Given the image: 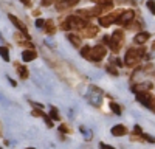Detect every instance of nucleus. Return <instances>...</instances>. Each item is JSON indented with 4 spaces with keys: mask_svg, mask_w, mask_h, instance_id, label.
Listing matches in <instances>:
<instances>
[{
    "mask_svg": "<svg viewBox=\"0 0 155 149\" xmlns=\"http://www.w3.org/2000/svg\"><path fill=\"white\" fill-rule=\"evenodd\" d=\"M79 34L82 37H95L98 34V27H96V25H88L87 23L84 28L79 30Z\"/></svg>",
    "mask_w": 155,
    "mask_h": 149,
    "instance_id": "8",
    "label": "nucleus"
},
{
    "mask_svg": "<svg viewBox=\"0 0 155 149\" xmlns=\"http://www.w3.org/2000/svg\"><path fill=\"white\" fill-rule=\"evenodd\" d=\"M56 3V0H41V5L42 6H50V5H53Z\"/></svg>",
    "mask_w": 155,
    "mask_h": 149,
    "instance_id": "24",
    "label": "nucleus"
},
{
    "mask_svg": "<svg viewBox=\"0 0 155 149\" xmlns=\"http://www.w3.org/2000/svg\"><path fill=\"white\" fill-rule=\"evenodd\" d=\"M61 132H70V129L65 126V124H62V126H61Z\"/></svg>",
    "mask_w": 155,
    "mask_h": 149,
    "instance_id": "30",
    "label": "nucleus"
},
{
    "mask_svg": "<svg viewBox=\"0 0 155 149\" xmlns=\"http://www.w3.org/2000/svg\"><path fill=\"white\" fill-rule=\"evenodd\" d=\"M141 137H143V140H146L149 143H155V138H153V137H150V135H147V134H141Z\"/></svg>",
    "mask_w": 155,
    "mask_h": 149,
    "instance_id": "23",
    "label": "nucleus"
},
{
    "mask_svg": "<svg viewBox=\"0 0 155 149\" xmlns=\"http://www.w3.org/2000/svg\"><path fill=\"white\" fill-rule=\"evenodd\" d=\"M25 6H31V0H20Z\"/></svg>",
    "mask_w": 155,
    "mask_h": 149,
    "instance_id": "31",
    "label": "nucleus"
},
{
    "mask_svg": "<svg viewBox=\"0 0 155 149\" xmlns=\"http://www.w3.org/2000/svg\"><path fill=\"white\" fill-rule=\"evenodd\" d=\"M67 39H68V42H70L74 48H79V47H81V37H78L76 34H67Z\"/></svg>",
    "mask_w": 155,
    "mask_h": 149,
    "instance_id": "15",
    "label": "nucleus"
},
{
    "mask_svg": "<svg viewBox=\"0 0 155 149\" xmlns=\"http://www.w3.org/2000/svg\"><path fill=\"white\" fill-rule=\"evenodd\" d=\"M50 117L53 120H59V114H58V109L56 107H51V112H50Z\"/></svg>",
    "mask_w": 155,
    "mask_h": 149,
    "instance_id": "21",
    "label": "nucleus"
},
{
    "mask_svg": "<svg viewBox=\"0 0 155 149\" xmlns=\"http://www.w3.org/2000/svg\"><path fill=\"white\" fill-rule=\"evenodd\" d=\"M124 44V33L121 30H116L112 36H110V41H109V45L112 48V51L113 53H118L120 51V48L123 47Z\"/></svg>",
    "mask_w": 155,
    "mask_h": 149,
    "instance_id": "3",
    "label": "nucleus"
},
{
    "mask_svg": "<svg viewBox=\"0 0 155 149\" xmlns=\"http://www.w3.org/2000/svg\"><path fill=\"white\" fill-rule=\"evenodd\" d=\"M0 149H2V147H0Z\"/></svg>",
    "mask_w": 155,
    "mask_h": 149,
    "instance_id": "36",
    "label": "nucleus"
},
{
    "mask_svg": "<svg viewBox=\"0 0 155 149\" xmlns=\"http://www.w3.org/2000/svg\"><path fill=\"white\" fill-rule=\"evenodd\" d=\"M92 2H95L101 6H110L112 5V0H92Z\"/></svg>",
    "mask_w": 155,
    "mask_h": 149,
    "instance_id": "19",
    "label": "nucleus"
},
{
    "mask_svg": "<svg viewBox=\"0 0 155 149\" xmlns=\"http://www.w3.org/2000/svg\"><path fill=\"white\" fill-rule=\"evenodd\" d=\"M0 137H2V132H0Z\"/></svg>",
    "mask_w": 155,
    "mask_h": 149,
    "instance_id": "35",
    "label": "nucleus"
},
{
    "mask_svg": "<svg viewBox=\"0 0 155 149\" xmlns=\"http://www.w3.org/2000/svg\"><path fill=\"white\" fill-rule=\"evenodd\" d=\"M16 70L19 71V74H20L22 79H27V78H28V70H27V67H23V65H20V64H16Z\"/></svg>",
    "mask_w": 155,
    "mask_h": 149,
    "instance_id": "16",
    "label": "nucleus"
},
{
    "mask_svg": "<svg viewBox=\"0 0 155 149\" xmlns=\"http://www.w3.org/2000/svg\"><path fill=\"white\" fill-rule=\"evenodd\" d=\"M137 99H138V103H141L143 106L146 107H152V103H153V98L152 95L147 92V90H143V92H137Z\"/></svg>",
    "mask_w": 155,
    "mask_h": 149,
    "instance_id": "6",
    "label": "nucleus"
},
{
    "mask_svg": "<svg viewBox=\"0 0 155 149\" xmlns=\"http://www.w3.org/2000/svg\"><path fill=\"white\" fill-rule=\"evenodd\" d=\"M112 64H113V65H123V62H121L120 59H112Z\"/></svg>",
    "mask_w": 155,
    "mask_h": 149,
    "instance_id": "29",
    "label": "nucleus"
},
{
    "mask_svg": "<svg viewBox=\"0 0 155 149\" xmlns=\"http://www.w3.org/2000/svg\"><path fill=\"white\" fill-rule=\"evenodd\" d=\"M110 109L113 110V114H116V115H121V107L118 106V104H116V103H110Z\"/></svg>",
    "mask_w": 155,
    "mask_h": 149,
    "instance_id": "18",
    "label": "nucleus"
},
{
    "mask_svg": "<svg viewBox=\"0 0 155 149\" xmlns=\"http://www.w3.org/2000/svg\"><path fill=\"white\" fill-rule=\"evenodd\" d=\"M150 109H152V110L155 112V99H153V103H152V107H150Z\"/></svg>",
    "mask_w": 155,
    "mask_h": 149,
    "instance_id": "32",
    "label": "nucleus"
},
{
    "mask_svg": "<svg viewBox=\"0 0 155 149\" xmlns=\"http://www.w3.org/2000/svg\"><path fill=\"white\" fill-rule=\"evenodd\" d=\"M88 53H90V47H84L81 50V56H84V58H88Z\"/></svg>",
    "mask_w": 155,
    "mask_h": 149,
    "instance_id": "25",
    "label": "nucleus"
},
{
    "mask_svg": "<svg viewBox=\"0 0 155 149\" xmlns=\"http://www.w3.org/2000/svg\"><path fill=\"white\" fill-rule=\"evenodd\" d=\"M42 118L45 120V123H47V126H48V127H53V121H51V118H50L48 115L42 114Z\"/></svg>",
    "mask_w": 155,
    "mask_h": 149,
    "instance_id": "22",
    "label": "nucleus"
},
{
    "mask_svg": "<svg viewBox=\"0 0 155 149\" xmlns=\"http://www.w3.org/2000/svg\"><path fill=\"white\" fill-rule=\"evenodd\" d=\"M120 14H121V9L113 11V12H110V14H106V16H101V17H99V25H101V27H110V25H113L116 20H118Z\"/></svg>",
    "mask_w": 155,
    "mask_h": 149,
    "instance_id": "5",
    "label": "nucleus"
},
{
    "mask_svg": "<svg viewBox=\"0 0 155 149\" xmlns=\"http://www.w3.org/2000/svg\"><path fill=\"white\" fill-rule=\"evenodd\" d=\"M134 19H135V12L132 9H126V11H121V14H120V17H118L116 22H118L120 25H129Z\"/></svg>",
    "mask_w": 155,
    "mask_h": 149,
    "instance_id": "7",
    "label": "nucleus"
},
{
    "mask_svg": "<svg viewBox=\"0 0 155 149\" xmlns=\"http://www.w3.org/2000/svg\"><path fill=\"white\" fill-rule=\"evenodd\" d=\"M79 2H81V0H62V2H59L56 6H58L59 11H64V9H67V8H71V6L78 5Z\"/></svg>",
    "mask_w": 155,
    "mask_h": 149,
    "instance_id": "11",
    "label": "nucleus"
},
{
    "mask_svg": "<svg viewBox=\"0 0 155 149\" xmlns=\"http://www.w3.org/2000/svg\"><path fill=\"white\" fill-rule=\"evenodd\" d=\"M149 37H150V34H149L147 31H141V33H138V34L134 37V42L138 44V45H143V44H146V42L149 41Z\"/></svg>",
    "mask_w": 155,
    "mask_h": 149,
    "instance_id": "10",
    "label": "nucleus"
},
{
    "mask_svg": "<svg viewBox=\"0 0 155 149\" xmlns=\"http://www.w3.org/2000/svg\"><path fill=\"white\" fill-rule=\"evenodd\" d=\"M112 135L113 137H123V135H126L127 134V127L124 126V124H116V126H113L112 127Z\"/></svg>",
    "mask_w": 155,
    "mask_h": 149,
    "instance_id": "12",
    "label": "nucleus"
},
{
    "mask_svg": "<svg viewBox=\"0 0 155 149\" xmlns=\"http://www.w3.org/2000/svg\"><path fill=\"white\" fill-rule=\"evenodd\" d=\"M146 6L149 8V11L155 16V2H153V0H147V2H146Z\"/></svg>",
    "mask_w": 155,
    "mask_h": 149,
    "instance_id": "20",
    "label": "nucleus"
},
{
    "mask_svg": "<svg viewBox=\"0 0 155 149\" xmlns=\"http://www.w3.org/2000/svg\"><path fill=\"white\" fill-rule=\"evenodd\" d=\"M27 149H36V147H27Z\"/></svg>",
    "mask_w": 155,
    "mask_h": 149,
    "instance_id": "34",
    "label": "nucleus"
},
{
    "mask_svg": "<svg viewBox=\"0 0 155 149\" xmlns=\"http://www.w3.org/2000/svg\"><path fill=\"white\" fill-rule=\"evenodd\" d=\"M44 25H45V20L44 19H37L36 20V27L37 28H44Z\"/></svg>",
    "mask_w": 155,
    "mask_h": 149,
    "instance_id": "26",
    "label": "nucleus"
},
{
    "mask_svg": "<svg viewBox=\"0 0 155 149\" xmlns=\"http://www.w3.org/2000/svg\"><path fill=\"white\" fill-rule=\"evenodd\" d=\"M107 71H109V73H112L113 76H116V74H118V70H116V68H113L112 65H109V67H107Z\"/></svg>",
    "mask_w": 155,
    "mask_h": 149,
    "instance_id": "27",
    "label": "nucleus"
},
{
    "mask_svg": "<svg viewBox=\"0 0 155 149\" xmlns=\"http://www.w3.org/2000/svg\"><path fill=\"white\" fill-rule=\"evenodd\" d=\"M8 19L12 22V25H14V27H16L19 31H22V33H27V34H28V30H27V27H25V23H23L20 19H17L16 16H12V14H9V16H8Z\"/></svg>",
    "mask_w": 155,
    "mask_h": 149,
    "instance_id": "9",
    "label": "nucleus"
},
{
    "mask_svg": "<svg viewBox=\"0 0 155 149\" xmlns=\"http://www.w3.org/2000/svg\"><path fill=\"white\" fill-rule=\"evenodd\" d=\"M144 55H146L144 48H129L127 53H126V58H124L126 65L134 67V65L140 64V61L144 58Z\"/></svg>",
    "mask_w": 155,
    "mask_h": 149,
    "instance_id": "1",
    "label": "nucleus"
},
{
    "mask_svg": "<svg viewBox=\"0 0 155 149\" xmlns=\"http://www.w3.org/2000/svg\"><path fill=\"white\" fill-rule=\"evenodd\" d=\"M36 58H37V53L34 51V50H25V51L22 53V59H23V62L34 61Z\"/></svg>",
    "mask_w": 155,
    "mask_h": 149,
    "instance_id": "13",
    "label": "nucleus"
},
{
    "mask_svg": "<svg viewBox=\"0 0 155 149\" xmlns=\"http://www.w3.org/2000/svg\"><path fill=\"white\" fill-rule=\"evenodd\" d=\"M87 25V20H84V19H81L79 16H70V17H67L65 20H64V25H62V28L64 30H78L79 31L81 28H84Z\"/></svg>",
    "mask_w": 155,
    "mask_h": 149,
    "instance_id": "2",
    "label": "nucleus"
},
{
    "mask_svg": "<svg viewBox=\"0 0 155 149\" xmlns=\"http://www.w3.org/2000/svg\"><path fill=\"white\" fill-rule=\"evenodd\" d=\"M99 149H115V147L110 144H106V143H99Z\"/></svg>",
    "mask_w": 155,
    "mask_h": 149,
    "instance_id": "28",
    "label": "nucleus"
},
{
    "mask_svg": "<svg viewBox=\"0 0 155 149\" xmlns=\"http://www.w3.org/2000/svg\"><path fill=\"white\" fill-rule=\"evenodd\" d=\"M0 56L5 59V62H9V50L6 47H0Z\"/></svg>",
    "mask_w": 155,
    "mask_h": 149,
    "instance_id": "17",
    "label": "nucleus"
},
{
    "mask_svg": "<svg viewBox=\"0 0 155 149\" xmlns=\"http://www.w3.org/2000/svg\"><path fill=\"white\" fill-rule=\"evenodd\" d=\"M107 55V48L104 45H96L93 48H90V53H88V61H93V62H99L101 59H104Z\"/></svg>",
    "mask_w": 155,
    "mask_h": 149,
    "instance_id": "4",
    "label": "nucleus"
},
{
    "mask_svg": "<svg viewBox=\"0 0 155 149\" xmlns=\"http://www.w3.org/2000/svg\"><path fill=\"white\" fill-rule=\"evenodd\" d=\"M44 31L47 34H54L56 33V27H54V22L53 20H45V25H44Z\"/></svg>",
    "mask_w": 155,
    "mask_h": 149,
    "instance_id": "14",
    "label": "nucleus"
},
{
    "mask_svg": "<svg viewBox=\"0 0 155 149\" xmlns=\"http://www.w3.org/2000/svg\"><path fill=\"white\" fill-rule=\"evenodd\" d=\"M152 50H155V42H153V44H152Z\"/></svg>",
    "mask_w": 155,
    "mask_h": 149,
    "instance_id": "33",
    "label": "nucleus"
}]
</instances>
